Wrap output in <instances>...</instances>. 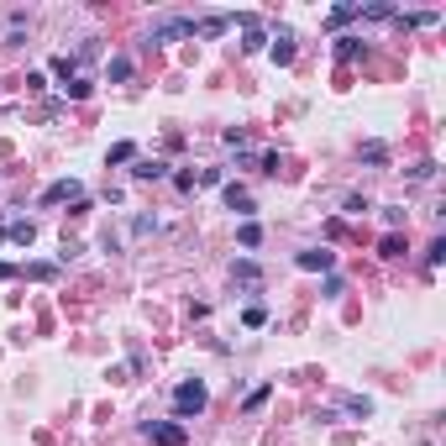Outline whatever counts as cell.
Returning <instances> with one entry per match:
<instances>
[{"label":"cell","mask_w":446,"mask_h":446,"mask_svg":"<svg viewBox=\"0 0 446 446\" xmlns=\"http://www.w3.org/2000/svg\"><path fill=\"white\" fill-rule=\"evenodd\" d=\"M174 37H195V16H163V22H153L147 42H174Z\"/></svg>","instance_id":"obj_1"},{"label":"cell","mask_w":446,"mask_h":446,"mask_svg":"<svg viewBox=\"0 0 446 446\" xmlns=\"http://www.w3.org/2000/svg\"><path fill=\"white\" fill-rule=\"evenodd\" d=\"M174 410H179V415H200V410H205V383H179Z\"/></svg>","instance_id":"obj_2"},{"label":"cell","mask_w":446,"mask_h":446,"mask_svg":"<svg viewBox=\"0 0 446 446\" xmlns=\"http://www.w3.org/2000/svg\"><path fill=\"white\" fill-rule=\"evenodd\" d=\"M79 195H84V189L74 184V179H58V184H47V189H42V205H58V200H79Z\"/></svg>","instance_id":"obj_3"},{"label":"cell","mask_w":446,"mask_h":446,"mask_svg":"<svg viewBox=\"0 0 446 446\" xmlns=\"http://www.w3.org/2000/svg\"><path fill=\"white\" fill-rule=\"evenodd\" d=\"M153 446H184V425H147Z\"/></svg>","instance_id":"obj_4"},{"label":"cell","mask_w":446,"mask_h":446,"mask_svg":"<svg viewBox=\"0 0 446 446\" xmlns=\"http://www.w3.org/2000/svg\"><path fill=\"white\" fill-rule=\"evenodd\" d=\"M226 205H231L236 215H247V210H252V195H247L242 184H226Z\"/></svg>","instance_id":"obj_5"},{"label":"cell","mask_w":446,"mask_h":446,"mask_svg":"<svg viewBox=\"0 0 446 446\" xmlns=\"http://www.w3.org/2000/svg\"><path fill=\"white\" fill-rule=\"evenodd\" d=\"M226 26H231V16H205V22H195V32L200 37H221Z\"/></svg>","instance_id":"obj_6"},{"label":"cell","mask_w":446,"mask_h":446,"mask_svg":"<svg viewBox=\"0 0 446 446\" xmlns=\"http://www.w3.org/2000/svg\"><path fill=\"white\" fill-rule=\"evenodd\" d=\"M273 58H279V63H289V58H294V37H289V32L273 37Z\"/></svg>","instance_id":"obj_7"},{"label":"cell","mask_w":446,"mask_h":446,"mask_svg":"<svg viewBox=\"0 0 446 446\" xmlns=\"http://www.w3.org/2000/svg\"><path fill=\"white\" fill-rule=\"evenodd\" d=\"M299 268H331V252H299Z\"/></svg>","instance_id":"obj_8"},{"label":"cell","mask_w":446,"mask_h":446,"mask_svg":"<svg viewBox=\"0 0 446 446\" xmlns=\"http://www.w3.org/2000/svg\"><path fill=\"white\" fill-rule=\"evenodd\" d=\"M378 252H383V258H399V252H404V242H399V236H394V231H388L383 242H378Z\"/></svg>","instance_id":"obj_9"},{"label":"cell","mask_w":446,"mask_h":446,"mask_svg":"<svg viewBox=\"0 0 446 446\" xmlns=\"http://www.w3.org/2000/svg\"><path fill=\"white\" fill-rule=\"evenodd\" d=\"M131 158H137V147H131V142H116V147H110V163H131Z\"/></svg>","instance_id":"obj_10"},{"label":"cell","mask_w":446,"mask_h":446,"mask_svg":"<svg viewBox=\"0 0 446 446\" xmlns=\"http://www.w3.org/2000/svg\"><path fill=\"white\" fill-rule=\"evenodd\" d=\"M352 16H363V6H336V11H331V26H341V22H352Z\"/></svg>","instance_id":"obj_11"},{"label":"cell","mask_w":446,"mask_h":446,"mask_svg":"<svg viewBox=\"0 0 446 446\" xmlns=\"http://www.w3.org/2000/svg\"><path fill=\"white\" fill-rule=\"evenodd\" d=\"M231 273H236V279H242V283H258V279H263V273H258V263H236Z\"/></svg>","instance_id":"obj_12"},{"label":"cell","mask_w":446,"mask_h":446,"mask_svg":"<svg viewBox=\"0 0 446 446\" xmlns=\"http://www.w3.org/2000/svg\"><path fill=\"white\" fill-rule=\"evenodd\" d=\"M236 236H242V247H258V242H263V226H252V221H247Z\"/></svg>","instance_id":"obj_13"},{"label":"cell","mask_w":446,"mask_h":446,"mask_svg":"<svg viewBox=\"0 0 446 446\" xmlns=\"http://www.w3.org/2000/svg\"><path fill=\"white\" fill-rule=\"evenodd\" d=\"M11 242H22V247L32 242V221H16V226H11Z\"/></svg>","instance_id":"obj_14"},{"label":"cell","mask_w":446,"mask_h":446,"mask_svg":"<svg viewBox=\"0 0 446 446\" xmlns=\"http://www.w3.org/2000/svg\"><path fill=\"white\" fill-rule=\"evenodd\" d=\"M242 320H247V326H263V320H268V310H263V305H247Z\"/></svg>","instance_id":"obj_15"}]
</instances>
